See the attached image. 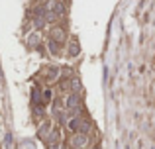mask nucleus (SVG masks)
<instances>
[{
  "label": "nucleus",
  "mask_w": 155,
  "mask_h": 149,
  "mask_svg": "<svg viewBox=\"0 0 155 149\" xmlns=\"http://www.w3.org/2000/svg\"><path fill=\"white\" fill-rule=\"evenodd\" d=\"M79 106H81L79 92H71V94L67 96V100H65V110L71 112V114H75V112L79 110Z\"/></svg>",
  "instance_id": "f257e3e1"
},
{
  "label": "nucleus",
  "mask_w": 155,
  "mask_h": 149,
  "mask_svg": "<svg viewBox=\"0 0 155 149\" xmlns=\"http://www.w3.org/2000/svg\"><path fill=\"white\" fill-rule=\"evenodd\" d=\"M51 102H53V92L47 88V90H43V106H47Z\"/></svg>",
  "instance_id": "0eeeda50"
},
{
  "label": "nucleus",
  "mask_w": 155,
  "mask_h": 149,
  "mask_svg": "<svg viewBox=\"0 0 155 149\" xmlns=\"http://www.w3.org/2000/svg\"><path fill=\"white\" fill-rule=\"evenodd\" d=\"M67 55H69V57H77V55H79V43H77V39H71L69 49H67Z\"/></svg>",
  "instance_id": "39448f33"
},
{
  "label": "nucleus",
  "mask_w": 155,
  "mask_h": 149,
  "mask_svg": "<svg viewBox=\"0 0 155 149\" xmlns=\"http://www.w3.org/2000/svg\"><path fill=\"white\" fill-rule=\"evenodd\" d=\"M47 47H49V51L53 55H61V51H63V43L53 41V39H47Z\"/></svg>",
  "instance_id": "20e7f679"
},
{
  "label": "nucleus",
  "mask_w": 155,
  "mask_h": 149,
  "mask_svg": "<svg viewBox=\"0 0 155 149\" xmlns=\"http://www.w3.org/2000/svg\"><path fill=\"white\" fill-rule=\"evenodd\" d=\"M45 76H47V80H55L57 76H59V69H57V67H47Z\"/></svg>",
  "instance_id": "423d86ee"
},
{
  "label": "nucleus",
  "mask_w": 155,
  "mask_h": 149,
  "mask_svg": "<svg viewBox=\"0 0 155 149\" xmlns=\"http://www.w3.org/2000/svg\"><path fill=\"white\" fill-rule=\"evenodd\" d=\"M87 141H88L87 134H75L73 139H71V147L73 149H83L84 145H87Z\"/></svg>",
  "instance_id": "f03ea898"
},
{
  "label": "nucleus",
  "mask_w": 155,
  "mask_h": 149,
  "mask_svg": "<svg viewBox=\"0 0 155 149\" xmlns=\"http://www.w3.org/2000/svg\"><path fill=\"white\" fill-rule=\"evenodd\" d=\"M65 35H67V34H65V30H63V28H51V30H49V39H53V41H59V43H63L65 41Z\"/></svg>",
  "instance_id": "7ed1b4c3"
},
{
  "label": "nucleus",
  "mask_w": 155,
  "mask_h": 149,
  "mask_svg": "<svg viewBox=\"0 0 155 149\" xmlns=\"http://www.w3.org/2000/svg\"><path fill=\"white\" fill-rule=\"evenodd\" d=\"M35 2H39V4H45V2H49V0H35Z\"/></svg>",
  "instance_id": "6e6552de"
}]
</instances>
